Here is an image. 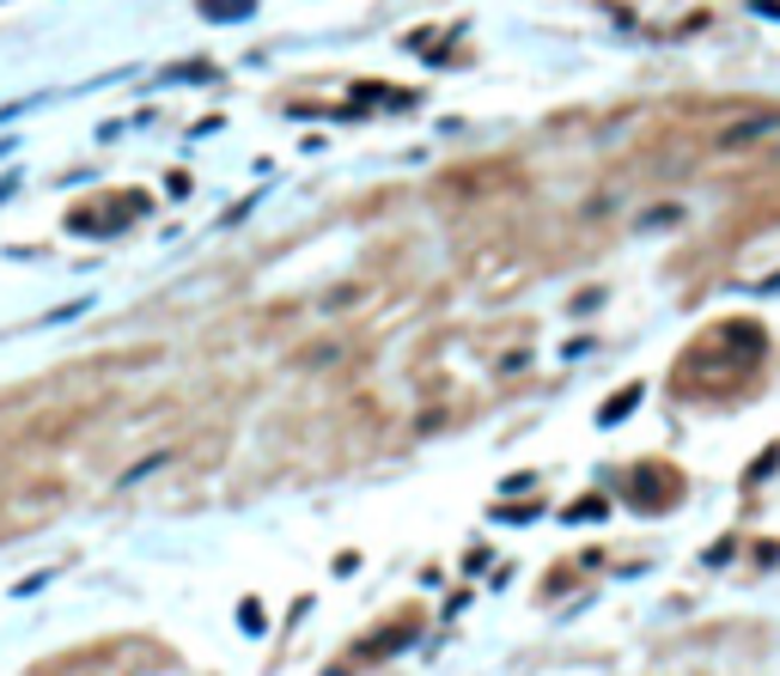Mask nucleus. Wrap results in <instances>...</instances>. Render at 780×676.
Segmentation results:
<instances>
[{"mask_svg": "<svg viewBox=\"0 0 780 676\" xmlns=\"http://www.w3.org/2000/svg\"><path fill=\"white\" fill-rule=\"evenodd\" d=\"M774 128H780V110H762V116H750V123H732V128H725L720 147H725V153H738V147H750V140L774 135Z\"/></svg>", "mask_w": 780, "mask_h": 676, "instance_id": "nucleus-1", "label": "nucleus"}, {"mask_svg": "<svg viewBox=\"0 0 780 676\" xmlns=\"http://www.w3.org/2000/svg\"><path fill=\"white\" fill-rule=\"evenodd\" d=\"M641 396H646V390H641V384H622V390H616V396H610V402H604V409H597V427H616V421H628V414H634V409H641Z\"/></svg>", "mask_w": 780, "mask_h": 676, "instance_id": "nucleus-2", "label": "nucleus"}, {"mask_svg": "<svg viewBox=\"0 0 780 676\" xmlns=\"http://www.w3.org/2000/svg\"><path fill=\"white\" fill-rule=\"evenodd\" d=\"M202 12H207V19H220V25H232V19H251L256 0H202Z\"/></svg>", "mask_w": 780, "mask_h": 676, "instance_id": "nucleus-3", "label": "nucleus"}, {"mask_svg": "<svg viewBox=\"0 0 780 676\" xmlns=\"http://www.w3.org/2000/svg\"><path fill=\"white\" fill-rule=\"evenodd\" d=\"M610 512V500H574V506H567V525H597V518H604Z\"/></svg>", "mask_w": 780, "mask_h": 676, "instance_id": "nucleus-4", "label": "nucleus"}, {"mask_svg": "<svg viewBox=\"0 0 780 676\" xmlns=\"http://www.w3.org/2000/svg\"><path fill=\"white\" fill-rule=\"evenodd\" d=\"M774 463H780V445H769V451H762V458H757V463H750V482H762V476H769V470H774Z\"/></svg>", "mask_w": 780, "mask_h": 676, "instance_id": "nucleus-5", "label": "nucleus"}, {"mask_svg": "<svg viewBox=\"0 0 780 676\" xmlns=\"http://www.w3.org/2000/svg\"><path fill=\"white\" fill-rule=\"evenodd\" d=\"M677 214H683V207H653V214H646L641 226H646V232H653V226H671V219H677Z\"/></svg>", "mask_w": 780, "mask_h": 676, "instance_id": "nucleus-6", "label": "nucleus"}, {"mask_svg": "<svg viewBox=\"0 0 780 676\" xmlns=\"http://www.w3.org/2000/svg\"><path fill=\"white\" fill-rule=\"evenodd\" d=\"M238 621H244L251 634H263V604H244V609H238Z\"/></svg>", "mask_w": 780, "mask_h": 676, "instance_id": "nucleus-7", "label": "nucleus"}, {"mask_svg": "<svg viewBox=\"0 0 780 676\" xmlns=\"http://www.w3.org/2000/svg\"><path fill=\"white\" fill-rule=\"evenodd\" d=\"M750 12H762V19H780V0H750Z\"/></svg>", "mask_w": 780, "mask_h": 676, "instance_id": "nucleus-8", "label": "nucleus"}]
</instances>
